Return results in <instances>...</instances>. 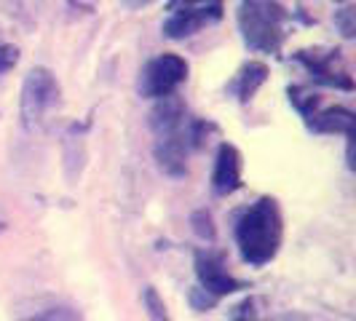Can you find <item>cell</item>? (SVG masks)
<instances>
[{
	"instance_id": "cell-1",
	"label": "cell",
	"mask_w": 356,
	"mask_h": 321,
	"mask_svg": "<svg viewBox=\"0 0 356 321\" xmlns=\"http://www.w3.org/2000/svg\"><path fill=\"white\" fill-rule=\"evenodd\" d=\"M282 236H284V222H282L279 204L273 198L254 201L236 222L238 252L254 268L268 265L276 257V252L282 247Z\"/></svg>"
},
{
	"instance_id": "cell-2",
	"label": "cell",
	"mask_w": 356,
	"mask_h": 321,
	"mask_svg": "<svg viewBox=\"0 0 356 321\" xmlns=\"http://www.w3.org/2000/svg\"><path fill=\"white\" fill-rule=\"evenodd\" d=\"M286 8L279 0H244L236 11V24L250 51L279 54L286 40Z\"/></svg>"
},
{
	"instance_id": "cell-3",
	"label": "cell",
	"mask_w": 356,
	"mask_h": 321,
	"mask_svg": "<svg viewBox=\"0 0 356 321\" xmlns=\"http://www.w3.org/2000/svg\"><path fill=\"white\" fill-rule=\"evenodd\" d=\"M59 81L49 67H33L24 75L22 83V94H19V115H22V126L27 131L40 129V124L46 121V115L51 113L54 107L59 105Z\"/></svg>"
},
{
	"instance_id": "cell-4",
	"label": "cell",
	"mask_w": 356,
	"mask_h": 321,
	"mask_svg": "<svg viewBox=\"0 0 356 321\" xmlns=\"http://www.w3.org/2000/svg\"><path fill=\"white\" fill-rule=\"evenodd\" d=\"M166 19L161 24V33L169 40H185L196 35L204 27L222 19L225 0H169Z\"/></svg>"
},
{
	"instance_id": "cell-5",
	"label": "cell",
	"mask_w": 356,
	"mask_h": 321,
	"mask_svg": "<svg viewBox=\"0 0 356 321\" xmlns=\"http://www.w3.org/2000/svg\"><path fill=\"white\" fill-rule=\"evenodd\" d=\"M191 65L179 54H159L153 56L137 78V94L145 99H163L177 94V89L188 81Z\"/></svg>"
},
{
	"instance_id": "cell-6",
	"label": "cell",
	"mask_w": 356,
	"mask_h": 321,
	"mask_svg": "<svg viewBox=\"0 0 356 321\" xmlns=\"http://www.w3.org/2000/svg\"><path fill=\"white\" fill-rule=\"evenodd\" d=\"M292 59L321 86L354 91V78H351V72L346 67V59H343L340 49H330V46L300 49V51L292 54Z\"/></svg>"
},
{
	"instance_id": "cell-7",
	"label": "cell",
	"mask_w": 356,
	"mask_h": 321,
	"mask_svg": "<svg viewBox=\"0 0 356 321\" xmlns=\"http://www.w3.org/2000/svg\"><path fill=\"white\" fill-rule=\"evenodd\" d=\"M196 276L207 295L212 297H222V295H233L241 289V281L233 279L231 273L225 270L220 254H212V252H198L196 254Z\"/></svg>"
},
{
	"instance_id": "cell-8",
	"label": "cell",
	"mask_w": 356,
	"mask_h": 321,
	"mask_svg": "<svg viewBox=\"0 0 356 321\" xmlns=\"http://www.w3.org/2000/svg\"><path fill=\"white\" fill-rule=\"evenodd\" d=\"M241 188V153L231 142H220L214 156L212 190L217 196H231Z\"/></svg>"
},
{
	"instance_id": "cell-9",
	"label": "cell",
	"mask_w": 356,
	"mask_h": 321,
	"mask_svg": "<svg viewBox=\"0 0 356 321\" xmlns=\"http://www.w3.org/2000/svg\"><path fill=\"white\" fill-rule=\"evenodd\" d=\"M305 126L314 131V134H351V126H354V113L348 107H319Z\"/></svg>"
},
{
	"instance_id": "cell-10",
	"label": "cell",
	"mask_w": 356,
	"mask_h": 321,
	"mask_svg": "<svg viewBox=\"0 0 356 321\" xmlns=\"http://www.w3.org/2000/svg\"><path fill=\"white\" fill-rule=\"evenodd\" d=\"M268 75H270L268 65H263V62H247L241 70L236 72V78H233V83L228 89H231V94L238 97L241 105H250L252 99H254V94L260 91V86L268 81Z\"/></svg>"
},
{
	"instance_id": "cell-11",
	"label": "cell",
	"mask_w": 356,
	"mask_h": 321,
	"mask_svg": "<svg viewBox=\"0 0 356 321\" xmlns=\"http://www.w3.org/2000/svg\"><path fill=\"white\" fill-rule=\"evenodd\" d=\"M143 305H145V313L150 321H172L169 319V311L166 305L161 300L159 289L156 286H145L143 289Z\"/></svg>"
},
{
	"instance_id": "cell-12",
	"label": "cell",
	"mask_w": 356,
	"mask_h": 321,
	"mask_svg": "<svg viewBox=\"0 0 356 321\" xmlns=\"http://www.w3.org/2000/svg\"><path fill=\"white\" fill-rule=\"evenodd\" d=\"M335 27L346 40H351L356 35V8L343 6L340 11H335Z\"/></svg>"
},
{
	"instance_id": "cell-13",
	"label": "cell",
	"mask_w": 356,
	"mask_h": 321,
	"mask_svg": "<svg viewBox=\"0 0 356 321\" xmlns=\"http://www.w3.org/2000/svg\"><path fill=\"white\" fill-rule=\"evenodd\" d=\"M191 222H193V231H196L204 241H212V238H214V225H212V217H209V212H196Z\"/></svg>"
},
{
	"instance_id": "cell-14",
	"label": "cell",
	"mask_w": 356,
	"mask_h": 321,
	"mask_svg": "<svg viewBox=\"0 0 356 321\" xmlns=\"http://www.w3.org/2000/svg\"><path fill=\"white\" fill-rule=\"evenodd\" d=\"M19 65V49L11 43H0V75Z\"/></svg>"
},
{
	"instance_id": "cell-15",
	"label": "cell",
	"mask_w": 356,
	"mask_h": 321,
	"mask_svg": "<svg viewBox=\"0 0 356 321\" xmlns=\"http://www.w3.org/2000/svg\"><path fill=\"white\" fill-rule=\"evenodd\" d=\"M150 3H156V0H121V6L129 8V11H140V8H147Z\"/></svg>"
},
{
	"instance_id": "cell-16",
	"label": "cell",
	"mask_w": 356,
	"mask_h": 321,
	"mask_svg": "<svg viewBox=\"0 0 356 321\" xmlns=\"http://www.w3.org/2000/svg\"><path fill=\"white\" fill-rule=\"evenodd\" d=\"M97 0H70V6H75V8H91Z\"/></svg>"
},
{
	"instance_id": "cell-17",
	"label": "cell",
	"mask_w": 356,
	"mask_h": 321,
	"mask_svg": "<svg viewBox=\"0 0 356 321\" xmlns=\"http://www.w3.org/2000/svg\"><path fill=\"white\" fill-rule=\"evenodd\" d=\"M27 321H65V319H59L56 313H46V316H35V319H27Z\"/></svg>"
},
{
	"instance_id": "cell-18",
	"label": "cell",
	"mask_w": 356,
	"mask_h": 321,
	"mask_svg": "<svg viewBox=\"0 0 356 321\" xmlns=\"http://www.w3.org/2000/svg\"><path fill=\"white\" fill-rule=\"evenodd\" d=\"M233 321H257V319H252V316H247V313H241V316H236Z\"/></svg>"
},
{
	"instance_id": "cell-19",
	"label": "cell",
	"mask_w": 356,
	"mask_h": 321,
	"mask_svg": "<svg viewBox=\"0 0 356 321\" xmlns=\"http://www.w3.org/2000/svg\"><path fill=\"white\" fill-rule=\"evenodd\" d=\"M6 231V222H3V220H0V233Z\"/></svg>"
},
{
	"instance_id": "cell-20",
	"label": "cell",
	"mask_w": 356,
	"mask_h": 321,
	"mask_svg": "<svg viewBox=\"0 0 356 321\" xmlns=\"http://www.w3.org/2000/svg\"><path fill=\"white\" fill-rule=\"evenodd\" d=\"M332 3H343V0H332Z\"/></svg>"
}]
</instances>
